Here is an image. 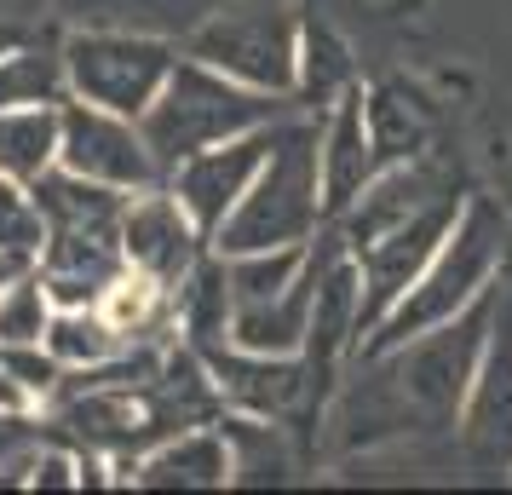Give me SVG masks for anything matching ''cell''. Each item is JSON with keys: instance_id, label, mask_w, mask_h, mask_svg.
Returning <instances> with one entry per match:
<instances>
[{"instance_id": "1", "label": "cell", "mask_w": 512, "mask_h": 495, "mask_svg": "<svg viewBox=\"0 0 512 495\" xmlns=\"http://www.w3.org/2000/svg\"><path fill=\"white\" fill-rule=\"evenodd\" d=\"M495 294L501 288H489L472 311H461L443 329H426L420 340H403L392 352H363V375L340 392V415H334L340 444L369 449L380 438L461 421V403L484 357L489 317H495Z\"/></svg>"}, {"instance_id": "2", "label": "cell", "mask_w": 512, "mask_h": 495, "mask_svg": "<svg viewBox=\"0 0 512 495\" xmlns=\"http://www.w3.org/2000/svg\"><path fill=\"white\" fill-rule=\"evenodd\" d=\"M323 110H294L277 121L271 156L259 167L236 213L213 231V254H259V248H300L323 231V167H317Z\"/></svg>"}, {"instance_id": "3", "label": "cell", "mask_w": 512, "mask_h": 495, "mask_svg": "<svg viewBox=\"0 0 512 495\" xmlns=\"http://www.w3.org/2000/svg\"><path fill=\"white\" fill-rule=\"evenodd\" d=\"M305 104H288L282 93H259V87H242L231 75L208 70L202 58H179L167 87L156 93V104L144 110V139H150V156L162 167V179L173 173L179 162L202 156L213 144L225 139H242V133H259L271 121L294 116Z\"/></svg>"}, {"instance_id": "4", "label": "cell", "mask_w": 512, "mask_h": 495, "mask_svg": "<svg viewBox=\"0 0 512 495\" xmlns=\"http://www.w3.org/2000/svg\"><path fill=\"white\" fill-rule=\"evenodd\" d=\"M501 242H507L501 213L489 202H466L461 219L438 242V254L420 265V277L403 288V300L380 317V329L357 352H392L403 340H420L426 329H443L461 311H472L501 277Z\"/></svg>"}, {"instance_id": "5", "label": "cell", "mask_w": 512, "mask_h": 495, "mask_svg": "<svg viewBox=\"0 0 512 495\" xmlns=\"http://www.w3.org/2000/svg\"><path fill=\"white\" fill-rule=\"evenodd\" d=\"M300 18L282 6H242V12H219L190 35V58H202L208 70L231 75L242 87L294 98L300 87Z\"/></svg>"}, {"instance_id": "6", "label": "cell", "mask_w": 512, "mask_h": 495, "mask_svg": "<svg viewBox=\"0 0 512 495\" xmlns=\"http://www.w3.org/2000/svg\"><path fill=\"white\" fill-rule=\"evenodd\" d=\"M179 64V52L150 35H116V29H81L64 41V75H70V98L104 104L116 116L144 121L167 87V75Z\"/></svg>"}, {"instance_id": "7", "label": "cell", "mask_w": 512, "mask_h": 495, "mask_svg": "<svg viewBox=\"0 0 512 495\" xmlns=\"http://www.w3.org/2000/svg\"><path fill=\"white\" fill-rule=\"evenodd\" d=\"M58 127H64L58 133V167H70L81 179H98V185L116 190H144L162 179L150 139L133 116H116V110L87 104V98H64Z\"/></svg>"}, {"instance_id": "8", "label": "cell", "mask_w": 512, "mask_h": 495, "mask_svg": "<svg viewBox=\"0 0 512 495\" xmlns=\"http://www.w3.org/2000/svg\"><path fill=\"white\" fill-rule=\"evenodd\" d=\"M121 254L133 271L156 277L162 288H179L196 271V265L213 254V236L190 219V208L179 202V190L156 179L127 196V213H121Z\"/></svg>"}, {"instance_id": "9", "label": "cell", "mask_w": 512, "mask_h": 495, "mask_svg": "<svg viewBox=\"0 0 512 495\" xmlns=\"http://www.w3.org/2000/svg\"><path fill=\"white\" fill-rule=\"evenodd\" d=\"M455 426H461L466 455L484 472L512 467V288L495 294L484 357H478V375H472V392H466Z\"/></svg>"}, {"instance_id": "10", "label": "cell", "mask_w": 512, "mask_h": 495, "mask_svg": "<svg viewBox=\"0 0 512 495\" xmlns=\"http://www.w3.org/2000/svg\"><path fill=\"white\" fill-rule=\"evenodd\" d=\"M208 369H213V386H219V398L225 409H242V415H265V421H288L294 409L323 392V380L305 352L294 357H271V352H242V346H208Z\"/></svg>"}, {"instance_id": "11", "label": "cell", "mask_w": 512, "mask_h": 495, "mask_svg": "<svg viewBox=\"0 0 512 495\" xmlns=\"http://www.w3.org/2000/svg\"><path fill=\"white\" fill-rule=\"evenodd\" d=\"M311 271H317V288H311V334H305V363L317 375H334V363L357 346L363 334V265L351 260L346 236L328 231L311 236Z\"/></svg>"}, {"instance_id": "12", "label": "cell", "mask_w": 512, "mask_h": 495, "mask_svg": "<svg viewBox=\"0 0 512 495\" xmlns=\"http://www.w3.org/2000/svg\"><path fill=\"white\" fill-rule=\"evenodd\" d=\"M271 139H277V121L271 127H259V133H242V139H225L202 150V156H190L167 173V185L179 190V202L190 208V219L202 225V231H219L225 219L236 213V202L248 196V185L259 179V167L271 156Z\"/></svg>"}, {"instance_id": "13", "label": "cell", "mask_w": 512, "mask_h": 495, "mask_svg": "<svg viewBox=\"0 0 512 495\" xmlns=\"http://www.w3.org/2000/svg\"><path fill=\"white\" fill-rule=\"evenodd\" d=\"M116 484H144V490H219L231 484V438L225 426H185L162 444H150L139 461H110Z\"/></svg>"}, {"instance_id": "14", "label": "cell", "mask_w": 512, "mask_h": 495, "mask_svg": "<svg viewBox=\"0 0 512 495\" xmlns=\"http://www.w3.org/2000/svg\"><path fill=\"white\" fill-rule=\"evenodd\" d=\"M317 167H323V208H328V219H340V213L369 190L374 173H380V156H374V139H369V116H363V87L340 93L323 110Z\"/></svg>"}, {"instance_id": "15", "label": "cell", "mask_w": 512, "mask_h": 495, "mask_svg": "<svg viewBox=\"0 0 512 495\" xmlns=\"http://www.w3.org/2000/svg\"><path fill=\"white\" fill-rule=\"evenodd\" d=\"M35 271L47 283L52 306H98L104 288L127 271V254H121V236L104 231H47Z\"/></svg>"}, {"instance_id": "16", "label": "cell", "mask_w": 512, "mask_h": 495, "mask_svg": "<svg viewBox=\"0 0 512 495\" xmlns=\"http://www.w3.org/2000/svg\"><path fill=\"white\" fill-rule=\"evenodd\" d=\"M311 288H317V271L305 265V277L294 288H282L271 300L236 306L231 346H242V352H271V357L305 352V334H311Z\"/></svg>"}, {"instance_id": "17", "label": "cell", "mask_w": 512, "mask_h": 495, "mask_svg": "<svg viewBox=\"0 0 512 495\" xmlns=\"http://www.w3.org/2000/svg\"><path fill=\"white\" fill-rule=\"evenodd\" d=\"M29 190L47 213V231H104V236H121V213H127V196H133V190L81 179L70 167L41 173Z\"/></svg>"}, {"instance_id": "18", "label": "cell", "mask_w": 512, "mask_h": 495, "mask_svg": "<svg viewBox=\"0 0 512 495\" xmlns=\"http://www.w3.org/2000/svg\"><path fill=\"white\" fill-rule=\"evenodd\" d=\"M231 317H236V294H231L225 254H208L185 283L173 288V323H179V340L196 346V352L225 346V340H231Z\"/></svg>"}, {"instance_id": "19", "label": "cell", "mask_w": 512, "mask_h": 495, "mask_svg": "<svg viewBox=\"0 0 512 495\" xmlns=\"http://www.w3.org/2000/svg\"><path fill=\"white\" fill-rule=\"evenodd\" d=\"M363 116H369V139H374L380 167L420 162V150H426V139H432V110H426L403 81L369 87V93H363Z\"/></svg>"}, {"instance_id": "20", "label": "cell", "mask_w": 512, "mask_h": 495, "mask_svg": "<svg viewBox=\"0 0 512 495\" xmlns=\"http://www.w3.org/2000/svg\"><path fill=\"white\" fill-rule=\"evenodd\" d=\"M58 110L64 104H35V110H0V173L35 185L58 167Z\"/></svg>"}, {"instance_id": "21", "label": "cell", "mask_w": 512, "mask_h": 495, "mask_svg": "<svg viewBox=\"0 0 512 495\" xmlns=\"http://www.w3.org/2000/svg\"><path fill=\"white\" fill-rule=\"evenodd\" d=\"M219 426L231 438V484H282L288 478V444H282L277 421L225 409Z\"/></svg>"}, {"instance_id": "22", "label": "cell", "mask_w": 512, "mask_h": 495, "mask_svg": "<svg viewBox=\"0 0 512 495\" xmlns=\"http://www.w3.org/2000/svg\"><path fill=\"white\" fill-rule=\"evenodd\" d=\"M64 98H70L64 52H41V47L0 52V110H35V104H64Z\"/></svg>"}, {"instance_id": "23", "label": "cell", "mask_w": 512, "mask_h": 495, "mask_svg": "<svg viewBox=\"0 0 512 495\" xmlns=\"http://www.w3.org/2000/svg\"><path fill=\"white\" fill-rule=\"evenodd\" d=\"M41 346H47L64 369H93V363H110L127 340H121L116 323H110L98 306H58Z\"/></svg>"}, {"instance_id": "24", "label": "cell", "mask_w": 512, "mask_h": 495, "mask_svg": "<svg viewBox=\"0 0 512 495\" xmlns=\"http://www.w3.org/2000/svg\"><path fill=\"white\" fill-rule=\"evenodd\" d=\"M351 87H357V70H351L346 47L323 24H305L300 29V87H294V98H305V110H328Z\"/></svg>"}, {"instance_id": "25", "label": "cell", "mask_w": 512, "mask_h": 495, "mask_svg": "<svg viewBox=\"0 0 512 495\" xmlns=\"http://www.w3.org/2000/svg\"><path fill=\"white\" fill-rule=\"evenodd\" d=\"M305 265H311V242H300V248L231 254V260H225V271H231L236 306H248V300H271V294H282V288H294L305 277Z\"/></svg>"}, {"instance_id": "26", "label": "cell", "mask_w": 512, "mask_h": 495, "mask_svg": "<svg viewBox=\"0 0 512 495\" xmlns=\"http://www.w3.org/2000/svg\"><path fill=\"white\" fill-rule=\"evenodd\" d=\"M52 294L47 283H41V271L29 265V271H18L12 283L0 288V346H41L52 329Z\"/></svg>"}, {"instance_id": "27", "label": "cell", "mask_w": 512, "mask_h": 495, "mask_svg": "<svg viewBox=\"0 0 512 495\" xmlns=\"http://www.w3.org/2000/svg\"><path fill=\"white\" fill-rule=\"evenodd\" d=\"M41 248H47V213L35 202V190L0 173V254L12 265H35Z\"/></svg>"}, {"instance_id": "28", "label": "cell", "mask_w": 512, "mask_h": 495, "mask_svg": "<svg viewBox=\"0 0 512 495\" xmlns=\"http://www.w3.org/2000/svg\"><path fill=\"white\" fill-rule=\"evenodd\" d=\"M0 363L12 369V380L24 386L29 398H35V409H47L52 398H58V386H64V363L47 352V346H0Z\"/></svg>"}, {"instance_id": "29", "label": "cell", "mask_w": 512, "mask_h": 495, "mask_svg": "<svg viewBox=\"0 0 512 495\" xmlns=\"http://www.w3.org/2000/svg\"><path fill=\"white\" fill-rule=\"evenodd\" d=\"M29 490H81V449L75 444H35Z\"/></svg>"}, {"instance_id": "30", "label": "cell", "mask_w": 512, "mask_h": 495, "mask_svg": "<svg viewBox=\"0 0 512 495\" xmlns=\"http://www.w3.org/2000/svg\"><path fill=\"white\" fill-rule=\"evenodd\" d=\"M41 444V426H35V409H0V467L12 455Z\"/></svg>"}, {"instance_id": "31", "label": "cell", "mask_w": 512, "mask_h": 495, "mask_svg": "<svg viewBox=\"0 0 512 495\" xmlns=\"http://www.w3.org/2000/svg\"><path fill=\"white\" fill-rule=\"evenodd\" d=\"M0 409H35V398H29L18 380H12V369H6V363H0Z\"/></svg>"}, {"instance_id": "32", "label": "cell", "mask_w": 512, "mask_h": 495, "mask_svg": "<svg viewBox=\"0 0 512 495\" xmlns=\"http://www.w3.org/2000/svg\"><path fill=\"white\" fill-rule=\"evenodd\" d=\"M18 271H29V265H12V260H6V254H0V288L12 283V277H18Z\"/></svg>"}]
</instances>
